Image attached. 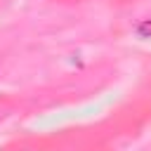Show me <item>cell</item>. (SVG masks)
I'll return each instance as SVG.
<instances>
[{
    "mask_svg": "<svg viewBox=\"0 0 151 151\" xmlns=\"http://www.w3.org/2000/svg\"><path fill=\"white\" fill-rule=\"evenodd\" d=\"M132 35L137 40H151V17H144V19H137L132 24Z\"/></svg>",
    "mask_w": 151,
    "mask_h": 151,
    "instance_id": "6da1fadb",
    "label": "cell"
}]
</instances>
